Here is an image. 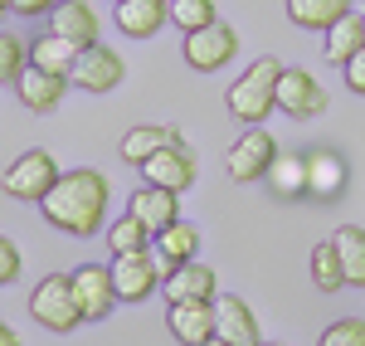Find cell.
Here are the masks:
<instances>
[{
  "label": "cell",
  "instance_id": "6da1fadb",
  "mask_svg": "<svg viewBox=\"0 0 365 346\" xmlns=\"http://www.w3.org/2000/svg\"><path fill=\"white\" fill-rule=\"evenodd\" d=\"M108 200H113V185L108 175L78 166V171H63L54 180V190L39 200L44 210V225H54L68 239H93L98 230H108Z\"/></svg>",
  "mask_w": 365,
  "mask_h": 346
},
{
  "label": "cell",
  "instance_id": "7a4b0ae2",
  "mask_svg": "<svg viewBox=\"0 0 365 346\" xmlns=\"http://www.w3.org/2000/svg\"><path fill=\"white\" fill-rule=\"evenodd\" d=\"M278 78H282V63L273 54L253 58L249 68L239 73V83H229V93H225L229 117L234 122H249V127L268 122V113L278 108Z\"/></svg>",
  "mask_w": 365,
  "mask_h": 346
},
{
  "label": "cell",
  "instance_id": "3957f363",
  "mask_svg": "<svg viewBox=\"0 0 365 346\" xmlns=\"http://www.w3.org/2000/svg\"><path fill=\"white\" fill-rule=\"evenodd\" d=\"M29 317L39 322L44 332H73L83 327V307H78V292H73V273H49L39 278L29 292Z\"/></svg>",
  "mask_w": 365,
  "mask_h": 346
},
{
  "label": "cell",
  "instance_id": "277c9868",
  "mask_svg": "<svg viewBox=\"0 0 365 346\" xmlns=\"http://www.w3.org/2000/svg\"><path fill=\"white\" fill-rule=\"evenodd\" d=\"M58 161H54V151H44V146H29L25 156H15L10 161V171H5V195L10 200H29V205H39L49 190H54V180H58Z\"/></svg>",
  "mask_w": 365,
  "mask_h": 346
},
{
  "label": "cell",
  "instance_id": "5b68a950",
  "mask_svg": "<svg viewBox=\"0 0 365 346\" xmlns=\"http://www.w3.org/2000/svg\"><path fill=\"white\" fill-rule=\"evenodd\" d=\"M278 161V142L263 132V127H244V137L225 151V166H229V180L239 185H253V180H268Z\"/></svg>",
  "mask_w": 365,
  "mask_h": 346
},
{
  "label": "cell",
  "instance_id": "8992f818",
  "mask_svg": "<svg viewBox=\"0 0 365 346\" xmlns=\"http://www.w3.org/2000/svg\"><path fill=\"white\" fill-rule=\"evenodd\" d=\"M180 54H185V63L195 73H220L229 58L239 54V29L225 25V20H215V25H205V29H190L185 44H180Z\"/></svg>",
  "mask_w": 365,
  "mask_h": 346
},
{
  "label": "cell",
  "instance_id": "52a82bcc",
  "mask_svg": "<svg viewBox=\"0 0 365 346\" xmlns=\"http://www.w3.org/2000/svg\"><path fill=\"white\" fill-rule=\"evenodd\" d=\"M151 185H161V190H175V195H185L190 185H195V175H200V161H195V151L185 142H166L151 161H141L137 166Z\"/></svg>",
  "mask_w": 365,
  "mask_h": 346
},
{
  "label": "cell",
  "instance_id": "ba28073f",
  "mask_svg": "<svg viewBox=\"0 0 365 346\" xmlns=\"http://www.w3.org/2000/svg\"><path fill=\"white\" fill-rule=\"evenodd\" d=\"M68 78L83 88V93H113L127 78V63H122V54H117L113 44H88V49H78Z\"/></svg>",
  "mask_w": 365,
  "mask_h": 346
},
{
  "label": "cell",
  "instance_id": "9c48e42d",
  "mask_svg": "<svg viewBox=\"0 0 365 346\" xmlns=\"http://www.w3.org/2000/svg\"><path fill=\"white\" fill-rule=\"evenodd\" d=\"M113 283L122 302H146L156 283H161V268H156V254L151 249H132V254H113Z\"/></svg>",
  "mask_w": 365,
  "mask_h": 346
},
{
  "label": "cell",
  "instance_id": "30bf717a",
  "mask_svg": "<svg viewBox=\"0 0 365 346\" xmlns=\"http://www.w3.org/2000/svg\"><path fill=\"white\" fill-rule=\"evenodd\" d=\"M73 292H78V307H83V322H103L117 302V283H113V268L108 263H83L73 268Z\"/></svg>",
  "mask_w": 365,
  "mask_h": 346
},
{
  "label": "cell",
  "instance_id": "8fae6325",
  "mask_svg": "<svg viewBox=\"0 0 365 346\" xmlns=\"http://www.w3.org/2000/svg\"><path fill=\"white\" fill-rule=\"evenodd\" d=\"M278 113L297 117V122L327 113V88L317 83V73H307V68H282V78H278Z\"/></svg>",
  "mask_w": 365,
  "mask_h": 346
},
{
  "label": "cell",
  "instance_id": "7c38bea8",
  "mask_svg": "<svg viewBox=\"0 0 365 346\" xmlns=\"http://www.w3.org/2000/svg\"><path fill=\"white\" fill-rule=\"evenodd\" d=\"M166 327L180 346H200L210 337H220V317H215V302H170Z\"/></svg>",
  "mask_w": 365,
  "mask_h": 346
},
{
  "label": "cell",
  "instance_id": "4fadbf2b",
  "mask_svg": "<svg viewBox=\"0 0 365 346\" xmlns=\"http://www.w3.org/2000/svg\"><path fill=\"white\" fill-rule=\"evenodd\" d=\"M161 288H166V302H215L220 297V278H215L210 263L190 259V263H180Z\"/></svg>",
  "mask_w": 365,
  "mask_h": 346
},
{
  "label": "cell",
  "instance_id": "5bb4252c",
  "mask_svg": "<svg viewBox=\"0 0 365 346\" xmlns=\"http://www.w3.org/2000/svg\"><path fill=\"white\" fill-rule=\"evenodd\" d=\"M49 29L63 34V39H73L78 49H88V44H98L103 20H98V10L88 0H58L54 10H49Z\"/></svg>",
  "mask_w": 365,
  "mask_h": 346
},
{
  "label": "cell",
  "instance_id": "9a60e30c",
  "mask_svg": "<svg viewBox=\"0 0 365 346\" xmlns=\"http://www.w3.org/2000/svg\"><path fill=\"white\" fill-rule=\"evenodd\" d=\"M127 210H132L151 234H161L166 225L180 220V195H175V190H161V185H151V180H146V185H137V190L127 195Z\"/></svg>",
  "mask_w": 365,
  "mask_h": 346
},
{
  "label": "cell",
  "instance_id": "2e32d148",
  "mask_svg": "<svg viewBox=\"0 0 365 346\" xmlns=\"http://www.w3.org/2000/svg\"><path fill=\"white\" fill-rule=\"evenodd\" d=\"M113 20L127 39H151L161 34V25H170V0H117Z\"/></svg>",
  "mask_w": 365,
  "mask_h": 346
},
{
  "label": "cell",
  "instance_id": "e0dca14e",
  "mask_svg": "<svg viewBox=\"0 0 365 346\" xmlns=\"http://www.w3.org/2000/svg\"><path fill=\"white\" fill-rule=\"evenodd\" d=\"M215 317H220V337L229 346H258V317H253V307L239 297V292H220L215 297Z\"/></svg>",
  "mask_w": 365,
  "mask_h": 346
},
{
  "label": "cell",
  "instance_id": "ac0fdd59",
  "mask_svg": "<svg viewBox=\"0 0 365 346\" xmlns=\"http://www.w3.org/2000/svg\"><path fill=\"white\" fill-rule=\"evenodd\" d=\"M68 73H49V68H34L29 63L25 78L15 83V93H20V103H25L29 113H54L58 103H63V93H68Z\"/></svg>",
  "mask_w": 365,
  "mask_h": 346
},
{
  "label": "cell",
  "instance_id": "d6986e66",
  "mask_svg": "<svg viewBox=\"0 0 365 346\" xmlns=\"http://www.w3.org/2000/svg\"><path fill=\"white\" fill-rule=\"evenodd\" d=\"M166 142H180V132H175V127L141 122V127H132V132H122V161H127V166H141V161H151Z\"/></svg>",
  "mask_w": 365,
  "mask_h": 346
},
{
  "label": "cell",
  "instance_id": "ffe728a7",
  "mask_svg": "<svg viewBox=\"0 0 365 346\" xmlns=\"http://www.w3.org/2000/svg\"><path fill=\"white\" fill-rule=\"evenodd\" d=\"M346 10H351V0H287V20L312 34H327Z\"/></svg>",
  "mask_w": 365,
  "mask_h": 346
},
{
  "label": "cell",
  "instance_id": "44dd1931",
  "mask_svg": "<svg viewBox=\"0 0 365 346\" xmlns=\"http://www.w3.org/2000/svg\"><path fill=\"white\" fill-rule=\"evenodd\" d=\"M341 185H346L341 156H331V151H312L307 156V195H317V200H336Z\"/></svg>",
  "mask_w": 365,
  "mask_h": 346
},
{
  "label": "cell",
  "instance_id": "7402d4cb",
  "mask_svg": "<svg viewBox=\"0 0 365 346\" xmlns=\"http://www.w3.org/2000/svg\"><path fill=\"white\" fill-rule=\"evenodd\" d=\"M356 49H365V20L356 15V10H346L336 25L327 29V44H322V54H327V63H346V58L356 54Z\"/></svg>",
  "mask_w": 365,
  "mask_h": 346
},
{
  "label": "cell",
  "instance_id": "603a6c76",
  "mask_svg": "<svg viewBox=\"0 0 365 346\" xmlns=\"http://www.w3.org/2000/svg\"><path fill=\"white\" fill-rule=\"evenodd\" d=\"M73 58H78V44L63 39V34H54V29L29 44V63H34V68H49V73H73Z\"/></svg>",
  "mask_w": 365,
  "mask_h": 346
},
{
  "label": "cell",
  "instance_id": "cb8c5ba5",
  "mask_svg": "<svg viewBox=\"0 0 365 346\" xmlns=\"http://www.w3.org/2000/svg\"><path fill=\"white\" fill-rule=\"evenodd\" d=\"M151 249H156V254H166V259H175V263L200 259V225L175 220V225H166V230L151 239Z\"/></svg>",
  "mask_w": 365,
  "mask_h": 346
},
{
  "label": "cell",
  "instance_id": "d4e9b609",
  "mask_svg": "<svg viewBox=\"0 0 365 346\" xmlns=\"http://www.w3.org/2000/svg\"><path fill=\"white\" fill-rule=\"evenodd\" d=\"M268 185L278 190V200H297V195H307V156L278 151V161H273V171H268Z\"/></svg>",
  "mask_w": 365,
  "mask_h": 346
},
{
  "label": "cell",
  "instance_id": "484cf974",
  "mask_svg": "<svg viewBox=\"0 0 365 346\" xmlns=\"http://www.w3.org/2000/svg\"><path fill=\"white\" fill-rule=\"evenodd\" d=\"M312 283H317V292L351 288V283H346V263H341L336 239H327V244H317V249H312Z\"/></svg>",
  "mask_w": 365,
  "mask_h": 346
},
{
  "label": "cell",
  "instance_id": "4316f807",
  "mask_svg": "<svg viewBox=\"0 0 365 346\" xmlns=\"http://www.w3.org/2000/svg\"><path fill=\"white\" fill-rule=\"evenodd\" d=\"M331 239H336L341 263H346V283L351 288H365V230L361 225H341Z\"/></svg>",
  "mask_w": 365,
  "mask_h": 346
},
{
  "label": "cell",
  "instance_id": "83f0119b",
  "mask_svg": "<svg viewBox=\"0 0 365 346\" xmlns=\"http://www.w3.org/2000/svg\"><path fill=\"white\" fill-rule=\"evenodd\" d=\"M108 249H113V254H132V249H151V239H156V234L146 230V225H141L137 215H132V210H127V215H122V220H113V225H108Z\"/></svg>",
  "mask_w": 365,
  "mask_h": 346
},
{
  "label": "cell",
  "instance_id": "f1b7e54d",
  "mask_svg": "<svg viewBox=\"0 0 365 346\" xmlns=\"http://www.w3.org/2000/svg\"><path fill=\"white\" fill-rule=\"evenodd\" d=\"M29 68V39L0 29V83H20Z\"/></svg>",
  "mask_w": 365,
  "mask_h": 346
},
{
  "label": "cell",
  "instance_id": "f546056e",
  "mask_svg": "<svg viewBox=\"0 0 365 346\" xmlns=\"http://www.w3.org/2000/svg\"><path fill=\"white\" fill-rule=\"evenodd\" d=\"M220 20V10H215V0H170V25H180L185 34L190 29H205Z\"/></svg>",
  "mask_w": 365,
  "mask_h": 346
},
{
  "label": "cell",
  "instance_id": "4dcf8cb0",
  "mask_svg": "<svg viewBox=\"0 0 365 346\" xmlns=\"http://www.w3.org/2000/svg\"><path fill=\"white\" fill-rule=\"evenodd\" d=\"M322 346H365V317H341L322 332Z\"/></svg>",
  "mask_w": 365,
  "mask_h": 346
},
{
  "label": "cell",
  "instance_id": "1f68e13d",
  "mask_svg": "<svg viewBox=\"0 0 365 346\" xmlns=\"http://www.w3.org/2000/svg\"><path fill=\"white\" fill-rule=\"evenodd\" d=\"M20 268H25V259H20L15 239H10V234H0V288H10V283L20 278Z\"/></svg>",
  "mask_w": 365,
  "mask_h": 346
},
{
  "label": "cell",
  "instance_id": "d6a6232c",
  "mask_svg": "<svg viewBox=\"0 0 365 346\" xmlns=\"http://www.w3.org/2000/svg\"><path fill=\"white\" fill-rule=\"evenodd\" d=\"M341 68H346V88H351V93H361V98H365V49H356V54L346 58Z\"/></svg>",
  "mask_w": 365,
  "mask_h": 346
},
{
  "label": "cell",
  "instance_id": "836d02e7",
  "mask_svg": "<svg viewBox=\"0 0 365 346\" xmlns=\"http://www.w3.org/2000/svg\"><path fill=\"white\" fill-rule=\"evenodd\" d=\"M54 5L58 0H10V10H15V15H29V20H34V15H49Z\"/></svg>",
  "mask_w": 365,
  "mask_h": 346
},
{
  "label": "cell",
  "instance_id": "e575fe53",
  "mask_svg": "<svg viewBox=\"0 0 365 346\" xmlns=\"http://www.w3.org/2000/svg\"><path fill=\"white\" fill-rule=\"evenodd\" d=\"M0 346H20V332H15L5 317H0Z\"/></svg>",
  "mask_w": 365,
  "mask_h": 346
},
{
  "label": "cell",
  "instance_id": "d590c367",
  "mask_svg": "<svg viewBox=\"0 0 365 346\" xmlns=\"http://www.w3.org/2000/svg\"><path fill=\"white\" fill-rule=\"evenodd\" d=\"M200 346H229V342H225V337H210V342H200Z\"/></svg>",
  "mask_w": 365,
  "mask_h": 346
},
{
  "label": "cell",
  "instance_id": "8d00e7d4",
  "mask_svg": "<svg viewBox=\"0 0 365 346\" xmlns=\"http://www.w3.org/2000/svg\"><path fill=\"white\" fill-rule=\"evenodd\" d=\"M5 10H10V0H0V20H5Z\"/></svg>",
  "mask_w": 365,
  "mask_h": 346
},
{
  "label": "cell",
  "instance_id": "74e56055",
  "mask_svg": "<svg viewBox=\"0 0 365 346\" xmlns=\"http://www.w3.org/2000/svg\"><path fill=\"white\" fill-rule=\"evenodd\" d=\"M258 346H282V342H258Z\"/></svg>",
  "mask_w": 365,
  "mask_h": 346
},
{
  "label": "cell",
  "instance_id": "f35d334b",
  "mask_svg": "<svg viewBox=\"0 0 365 346\" xmlns=\"http://www.w3.org/2000/svg\"><path fill=\"white\" fill-rule=\"evenodd\" d=\"M361 20H365V15H361Z\"/></svg>",
  "mask_w": 365,
  "mask_h": 346
},
{
  "label": "cell",
  "instance_id": "ab89813d",
  "mask_svg": "<svg viewBox=\"0 0 365 346\" xmlns=\"http://www.w3.org/2000/svg\"><path fill=\"white\" fill-rule=\"evenodd\" d=\"M113 5H117V0H113Z\"/></svg>",
  "mask_w": 365,
  "mask_h": 346
}]
</instances>
